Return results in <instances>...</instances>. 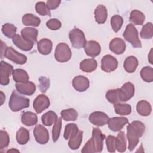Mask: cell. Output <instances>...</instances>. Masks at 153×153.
<instances>
[{"label": "cell", "instance_id": "cell-38", "mask_svg": "<svg viewBox=\"0 0 153 153\" xmlns=\"http://www.w3.org/2000/svg\"><path fill=\"white\" fill-rule=\"evenodd\" d=\"M17 27L11 23H5L2 26V32L3 34L9 38H13L16 34Z\"/></svg>", "mask_w": 153, "mask_h": 153}, {"label": "cell", "instance_id": "cell-10", "mask_svg": "<svg viewBox=\"0 0 153 153\" xmlns=\"http://www.w3.org/2000/svg\"><path fill=\"white\" fill-rule=\"evenodd\" d=\"M5 57L18 65H23L27 62V57L17 52L12 47H8L5 54Z\"/></svg>", "mask_w": 153, "mask_h": 153}, {"label": "cell", "instance_id": "cell-4", "mask_svg": "<svg viewBox=\"0 0 153 153\" xmlns=\"http://www.w3.org/2000/svg\"><path fill=\"white\" fill-rule=\"evenodd\" d=\"M72 57L71 50L68 44L64 42L58 44L54 52L55 59L60 63L69 61Z\"/></svg>", "mask_w": 153, "mask_h": 153}, {"label": "cell", "instance_id": "cell-28", "mask_svg": "<svg viewBox=\"0 0 153 153\" xmlns=\"http://www.w3.org/2000/svg\"><path fill=\"white\" fill-rule=\"evenodd\" d=\"M22 23L25 26L37 27L40 25L41 20L38 17L32 14L27 13L22 17Z\"/></svg>", "mask_w": 153, "mask_h": 153}, {"label": "cell", "instance_id": "cell-46", "mask_svg": "<svg viewBox=\"0 0 153 153\" xmlns=\"http://www.w3.org/2000/svg\"><path fill=\"white\" fill-rule=\"evenodd\" d=\"M47 27L50 30H56L59 29L62 26V23L59 20L56 18L51 19L46 22Z\"/></svg>", "mask_w": 153, "mask_h": 153}, {"label": "cell", "instance_id": "cell-44", "mask_svg": "<svg viewBox=\"0 0 153 153\" xmlns=\"http://www.w3.org/2000/svg\"><path fill=\"white\" fill-rule=\"evenodd\" d=\"M10 143V137L8 133L3 130L0 131V149L7 148Z\"/></svg>", "mask_w": 153, "mask_h": 153}, {"label": "cell", "instance_id": "cell-18", "mask_svg": "<svg viewBox=\"0 0 153 153\" xmlns=\"http://www.w3.org/2000/svg\"><path fill=\"white\" fill-rule=\"evenodd\" d=\"M16 88L17 91L20 93L27 96L32 95L36 90L35 84L31 81H28L25 83L16 82Z\"/></svg>", "mask_w": 153, "mask_h": 153}, {"label": "cell", "instance_id": "cell-24", "mask_svg": "<svg viewBox=\"0 0 153 153\" xmlns=\"http://www.w3.org/2000/svg\"><path fill=\"white\" fill-rule=\"evenodd\" d=\"M97 66V61L94 59H86L80 62L79 68L85 72H91L96 69Z\"/></svg>", "mask_w": 153, "mask_h": 153}, {"label": "cell", "instance_id": "cell-11", "mask_svg": "<svg viewBox=\"0 0 153 153\" xmlns=\"http://www.w3.org/2000/svg\"><path fill=\"white\" fill-rule=\"evenodd\" d=\"M118 67L117 60L111 55L104 56L101 60V69L106 72L115 71Z\"/></svg>", "mask_w": 153, "mask_h": 153}, {"label": "cell", "instance_id": "cell-41", "mask_svg": "<svg viewBox=\"0 0 153 153\" xmlns=\"http://www.w3.org/2000/svg\"><path fill=\"white\" fill-rule=\"evenodd\" d=\"M35 10L38 14L41 16H51V13L47 4L44 2H38L35 4Z\"/></svg>", "mask_w": 153, "mask_h": 153}, {"label": "cell", "instance_id": "cell-37", "mask_svg": "<svg viewBox=\"0 0 153 153\" xmlns=\"http://www.w3.org/2000/svg\"><path fill=\"white\" fill-rule=\"evenodd\" d=\"M140 37L143 39H151L153 36V27L151 22H148L143 26L140 32Z\"/></svg>", "mask_w": 153, "mask_h": 153}, {"label": "cell", "instance_id": "cell-14", "mask_svg": "<svg viewBox=\"0 0 153 153\" xmlns=\"http://www.w3.org/2000/svg\"><path fill=\"white\" fill-rule=\"evenodd\" d=\"M128 123V120L126 117H115L109 118L108 121V128L112 131H120L123 127Z\"/></svg>", "mask_w": 153, "mask_h": 153}, {"label": "cell", "instance_id": "cell-48", "mask_svg": "<svg viewBox=\"0 0 153 153\" xmlns=\"http://www.w3.org/2000/svg\"><path fill=\"white\" fill-rule=\"evenodd\" d=\"M60 3L61 1L60 0H48L46 2L47 6L49 8V10L56 9L57 7H59Z\"/></svg>", "mask_w": 153, "mask_h": 153}, {"label": "cell", "instance_id": "cell-8", "mask_svg": "<svg viewBox=\"0 0 153 153\" xmlns=\"http://www.w3.org/2000/svg\"><path fill=\"white\" fill-rule=\"evenodd\" d=\"M50 105L49 98L45 94H41L37 96L33 100V107L37 114L41 113L47 109Z\"/></svg>", "mask_w": 153, "mask_h": 153}, {"label": "cell", "instance_id": "cell-1", "mask_svg": "<svg viewBox=\"0 0 153 153\" xmlns=\"http://www.w3.org/2000/svg\"><path fill=\"white\" fill-rule=\"evenodd\" d=\"M145 124L140 121H133L127 127V137L128 141V149L132 151L137 145L139 138L145 132Z\"/></svg>", "mask_w": 153, "mask_h": 153}, {"label": "cell", "instance_id": "cell-22", "mask_svg": "<svg viewBox=\"0 0 153 153\" xmlns=\"http://www.w3.org/2000/svg\"><path fill=\"white\" fill-rule=\"evenodd\" d=\"M38 31L36 29L33 27H25L21 30V36L33 44L37 41Z\"/></svg>", "mask_w": 153, "mask_h": 153}, {"label": "cell", "instance_id": "cell-47", "mask_svg": "<svg viewBox=\"0 0 153 153\" xmlns=\"http://www.w3.org/2000/svg\"><path fill=\"white\" fill-rule=\"evenodd\" d=\"M81 152L82 153H87V152H96L94 143L93 142L92 139L90 138L85 144L84 147L81 150Z\"/></svg>", "mask_w": 153, "mask_h": 153}, {"label": "cell", "instance_id": "cell-30", "mask_svg": "<svg viewBox=\"0 0 153 153\" xmlns=\"http://www.w3.org/2000/svg\"><path fill=\"white\" fill-rule=\"evenodd\" d=\"M82 135L83 131L79 130L77 134L69 139L68 145L71 149L76 150L79 148L82 140Z\"/></svg>", "mask_w": 153, "mask_h": 153}, {"label": "cell", "instance_id": "cell-51", "mask_svg": "<svg viewBox=\"0 0 153 153\" xmlns=\"http://www.w3.org/2000/svg\"><path fill=\"white\" fill-rule=\"evenodd\" d=\"M152 49H151L149 54L148 55V60H149V63L151 64H152Z\"/></svg>", "mask_w": 153, "mask_h": 153}, {"label": "cell", "instance_id": "cell-12", "mask_svg": "<svg viewBox=\"0 0 153 153\" xmlns=\"http://www.w3.org/2000/svg\"><path fill=\"white\" fill-rule=\"evenodd\" d=\"M91 139L94 143L96 152H102L103 148V140L105 139V136L99 128L94 127L93 128Z\"/></svg>", "mask_w": 153, "mask_h": 153}, {"label": "cell", "instance_id": "cell-15", "mask_svg": "<svg viewBox=\"0 0 153 153\" xmlns=\"http://www.w3.org/2000/svg\"><path fill=\"white\" fill-rule=\"evenodd\" d=\"M90 85L88 79L83 75H78L72 80V86L76 91L83 92L87 90Z\"/></svg>", "mask_w": 153, "mask_h": 153}, {"label": "cell", "instance_id": "cell-7", "mask_svg": "<svg viewBox=\"0 0 153 153\" xmlns=\"http://www.w3.org/2000/svg\"><path fill=\"white\" fill-rule=\"evenodd\" d=\"M118 93L120 102H127L134 96V86L130 82H126L120 88H118Z\"/></svg>", "mask_w": 153, "mask_h": 153}, {"label": "cell", "instance_id": "cell-43", "mask_svg": "<svg viewBox=\"0 0 153 153\" xmlns=\"http://www.w3.org/2000/svg\"><path fill=\"white\" fill-rule=\"evenodd\" d=\"M62 128V118H58L56 121L54 123V126L52 130V139L53 142H56L60 134Z\"/></svg>", "mask_w": 153, "mask_h": 153}, {"label": "cell", "instance_id": "cell-31", "mask_svg": "<svg viewBox=\"0 0 153 153\" xmlns=\"http://www.w3.org/2000/svg\"><path fill=\"white\" fill-rule=\"evenodd\" d=\"M16 140L19 144L25 145L29 140V131L22 127L16 133Z\"/></svg>", "mask_w": 153, "mask_h": 153}, {"label": "cell", "instance_id": "cell-33", "mask_svg": "<svg viewBox=\"0 0 153 153\" xmlns=\"http://www.w3.org/2000/svg\"><path fill=\"white\" fill-rule=\"evenodd\" d=\"M57 114L52 111H49L44 114L41 117V121L42 124L46 126H51L57 120Z\"/></svg>", "mask_w": 153, "mask_h": 153}, {"label": "cell", "instance_id": "cell-20", "mask_svg": "<svg viewBox=\"0 0 153 153\" xmlns=\"http://www.w3.org/2000/svg\"><path fill=\"white\" fill-rule=\"evenodd\" d=\"M53 48V43L47 38H43L37 43V48L39 53L42 55L49 54Z\"/></svg>", "mask_w": 153, "mask_h": 153}, {"label": "cell", "instance_id": "cell-25", "mask_svg": "<svg viewBox=\"0 0 153 153\" xmlns=\"http://www.w3.org/2000/svg\"><path fill=\"white\" fill-rule=\"evenodd\" d=\"M151 105L146 100H141L139 101L136 105V111L141 116L146 117L151 113Z\"/></svg>", "mask_w": 153, "mask_h": 153}, {"label": "cell", "instance_id": "cell-17", "mask_svg": "<svg viewBox=\"0 0 153 153\" xmlns=\"http://www.w3.org/2000/svg\"><path fill=\"white\" fill-rule=\"evenodd\" d=\"M84 51L86 54L91 57L97 56L101 51V47L99 42L94 40L87 41L84 46Z\"/></svg>", "mask_w": 153, "mask_h": 153}, {"label": "cell", "instance_id": "cell-36", "mask_svg": "<svg viewBox=\"0 0 153 153\" xmlns=\"http://www.w3.org/2000/svg\"><path fill=\"white\" fill-rule=\"evenodd\" d=\"M79 130L77 125L75 123H69L68 124L65 128L63 137L67 140L69 138L74 136L76 134L78 133Z\"/></svg>", "mask_w": 153, "mask_h": 153}, {"label": "cell", "instance_id": "cell-35", "mask_svg": "<svg viewBox=\"0 0 153 153\" xmlns=\"http://www.w3.org/2000/svg\"><path fill=\"white\" fill-rule=\"evenodd\" d=\"M114 108L115 113L120 115H127L131 112V107L129 104L120 103L114 104Z\"/></svg>", "mask_w": 153, "mask_h": 153}, {"label": "cell", "instance_id": "cell-2", "mask_svg": "<svg viewBox=\"0 0 153 153\" xmlns=\"http://www.w3.org/2000/svg\"><path fill=\"white\" fill-rule=\"evenodd\" d=\"M30 100L21 94L17 91L13 90L10 98L8 106L13 112H18L29 106Z\"/></svg>", "mask_w": 153, "mask_h": 153}, {"label": "cell", "instance_id": "cell-52", "mask_svg": "<svg viewBox=\"0 0 153 153\" xmlns=\"http://www.w3.org/2000/svg\"><path fill=\"white\" fill-rule=\"evenodd\" d=\"M14 152V151H17V152H19V151H18V150H17V149H9L8 151H7V152Z\"/></svg>", "mask_w": 153, "mask_h": 153}, {"label": "cell", "instance_id": "cell-39", "mask_svg": "<svg viewBox=\"0 0 153 153\" xmlns=\"http://www.w3.org/2000/svg\"><path fill=\"white\" fill-rule=\"evenodd\" d=\"M106 98L111 103L117 104L120 103L118 88L108 90L106 93Z\"/></svg>", "mask_w": 153, "mask_h": 153}, {"label": "cell", "instance_id": "cell-32", "mask_svg": "<svg viewBox=\"0 0 153 153\" xmlns=\"http://www.w3.org/2000/svg\"><path fill=\"white\" fill-rule=\"evenodd\" d=\"M144 14L137 10L131 11L130 14V20L134 25H142L145 21Z\"/></svg>", "mask_w": 153, "mask_h": 153}, {"label": "cell", "instance_id": "cell-16", "mask_svg": "<svg viewBox=\"0 0 153 153\" xmlns=\"http://www.w3.org/2000/svg\"><path fill=\"white\" fill-rule=\"evenodd\" d=\"M109 50L115 54H123L126 48V42L124 41L120 38H115L112 39L109 44Z\"/></svg>", "mask_w": 153, "mask_h": 153}, {"label": "cell", "instance_id": "cell-13", "mask_svg": "<svg viewBox=\"0 0 153 153\" xmlns=\"http://www.w3.org/2000/svg\"><path fill=\"white\" fill-rule=\"evenodd\" d=\"M88 119L92 124L100 127L108 123L109 117L103 112L95 111L90 114Z\"/></svg>", "mask_w": 153, "mask_h": 153}, {"label": "cell", "instance_id": "cell-3", "mask_svg": "<svg viewBox=\"0 0 153 153\" xmlns=\"http://www.w3.org/2000/svg\"><path fill=\"white\" fill-rule=\"evenodd\" d=\"M123 36L124 39L129 42L134 48L142 47V43L139 38L137 30L133 24L130 23L127 25Z\"/></svg>", "mask_w": 153, "mask_h": 153}, {"label": "cell", "instance_id": "cell-6", "mask_svg": "<svg viewBox=\"0 0 153 153\" xmlns=\"http://www.w3.org/2000/svg\"><path fill=\"white\" fill-rule=\"evenodd\" d=\"M13 66L4 62L1 61L0 63V84L2 85H7L10 82V76L13 74Z\"/></svg>", "mask_w": 153, "mask_h": 153}, {"label": "cell", "instance_id": "cell-19", "mask_svg": "<svg viewBox=\"0 0 153 153\" xmlns=\"http://www.w3.org/2000/svg\"><path fill=\"white\" fill-rule=\"evenodd\" d=\"M12 41L13 43L20 50L25 51H30L34 45L33 43L27 41L25 38H23L22 36L16 34L13 38Z\"/></svg>", "mask_w": 153, "mask_h": 153}, {"label": "cell", "instance_id": "cell-27", "mask_svg": "<svg viewBox=\"0 0 153 153\" xmlns=\"http://www.w3.org/2000/svg\"><path fill=\"white\" fill-rule=\"evenodd\" d=\"M13 78L16 82L25 83L29 81V75L26 71L22 69H14L13 74Z\"/></svg>", "mask_w": 153, "mask_h": 153}, {"label": "cell", "instance_id": "cell-50", "mask_svg": "<svg viewBox=\"0 0 153 153\" xmlns=\"http://www.w3.org/2000/svg\"><path fill=\"white\" fill-rule=\"evenodd\" d=\"M5 99V94L3 93V92L2 91H1V105H2L4 102Z\"/></svg>", "mask_w": 153, "mask_h": 153}, {"label": "cell", "instance_id": "cell-34", "mask_svg": "<svg viewBox=\"0 0 153 153\" xmlns=\"http://www.w3.org/2000/svg\"><path fill=\"white\" fill-rule=\"evenodd\" d=\"M61 117L66 121H75L78 118V114L74 108H69L62 110L60 112Z\"/></svg>", "mask_w": 153, "mask_h": 153}, {"label": "cell", "instance_id": "cell-42", "mask_svg": "<svg viewBox=\"0 0 153 153\" xmlns=\"http://www.w3.org/2000/svg\"><path fill=\"white\" fill-rule=\"evenodd\" d=\"M123 24V19L119 15H114L111 19V25L113 30L117 32L122 27Z\"/></svg>", "mask_w": 153, "mask_h": 153}, {"label": "cell", "instance_id": "cell-40", "mask_svg": "<svg viewBox=\"0 0 153 153\" xmlns=\"http://www.w3.org/2000/svg\"><path fill=\"white\" fill-rule=\"evenodd\" d=\"M142 79L146 82H151L153 81V69L150 66H145L140 71Z\"/></svg>", "mask_w": 153, "mask_h": 153}, {"label": "cell", "instance_id": "cell-21", "mask_svg": "<svg viewBox=\"0 0 153 153\" xmlns=\"http://www.w3.org/2000/svg\"><path fill=\"white\" fill-rule=\"evenodd\" d=\"M95 21L99 24L105 23L108 17V11L105 6L99 5L95 9L94 12Z\"/></svg>", "mask_w": 153, "mask_h": 153}, {"label": "cell", "instance_id": "cell-29", "mask_svg": "<svg viewBox=\"0 0 153 153\" xmlns=\"http://www.w3.org/2000/svg\"><path fill=\"white\" fill-rule=\"evenodd\" d=\"M115 144L116 149L118 151V152H124L126 151L127 142L125 136V133L123 131H121L118 133L116 137Z\"/></svg>", "mask_w": 153, "mask_h": 153}, {"label": "cell", "instance_id": "cell-5", "mask_svg": "<svg viewBox=\"0 0 153 153\" xmlns=\"http://www.w3.org/2000/svg\"><path fill=\"white\" fill-rule=\"evenodd\" d=\"M69 38L73 47L79 49L84 47L87 41L84 32L78 28H74L69 33Z\"/></svg>", "mask_w": 153, "mask_h": 153}, {"label": "cell", "instance_id": "cell-9", "mask_svg": "<svg viewBox=\"0 0 153 153\" xmlns=\"http://www.w3.org/2000/svg\"><path fill=\"white\" fill-rule=\"evenodd\" d=\"M36 141L41 145L46 144L49 140V133L47 128L41 124H37L33 130Z\"/></svg>", "mask_w": 153, "mask_h": 153}, {"label": "cell", "instance_id": "cell-26", "mask_svg": "<svg viewBox=\"0 0 153 153\" xmlns=\"http://www.w3.org/2000/svg\"><path fill=\"white\" fill-rule=\"evenodd\" d=\"M138 66V60L137 58L133 56L127 57L123 64L124 69L128 73L134 72Z\"/></svg>", "mask_w": 153, "mask_h": 153}, {"label": "cell", "instance_id": "cell-23", "mask_svg": "<svg viewBox=\"0 0 153 153\" xmlns=\"http://www.w3.org/2000/svg\"><path fill=\"white\" fill-rule=\"evenodd\" d=\"M21 121L24 125L30 127L37 123L38 117L36 114L32 112H23L21 117Z\"/></svg>", "mask_w": 153, "mask_h": 153}, {"label": "cell", "instance_id": "cell-45", "mask_svg": "<svg viewBox=\"0 0 153 153\" xmlns=\"http://www.w3.org/2000/svg\"><path fill=\"white\" fill-rule=\"evenodd\" d=\"M116 137L112 135H109L106 139V143L108 151L109 152H115L116 150L115 144Z\"/></svg>", "mask_w": 153, "mask_h": 153}, {"label": "cell", "instance_id": "cell-49", "mask_svg": "<svg viewBox=\"0 0 153 153\" xmlns=\"http://www.w3.org/2000/svg\"><path fill=\"white\" fill-rule=\"evenodd\" d=\"M1 58H4L5 57V54L6 53V51L8 48L7 45H6V44L5 42H3L2 40L1 41Z\"/></svg>", "mask_w": 153, "mask_h": 153}]
</instances>
